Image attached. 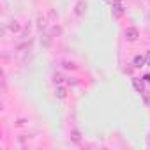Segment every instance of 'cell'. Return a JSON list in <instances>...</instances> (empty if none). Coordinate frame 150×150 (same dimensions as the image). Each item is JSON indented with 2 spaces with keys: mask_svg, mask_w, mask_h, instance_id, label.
Listing matches in <instances>:
<instances>
[{
  "mask_svg": "<svg viewBox=\"0 0 150 150\" xmlns=\"http://www.w3.org/2000/svg\"><path fill=\"white\" fill-rule=\"evenodd\" d=\"M125 37H127V41H136L139 37V34H138L136 28H127L125 30Z\"/></svg>",
  "mask_w": 150,
  "mask_h": 150,
  "instance_id": "6da1fadb",
  "label": "cell"
},
{
  "mask_svg": "<svg viewBox=\"0 0 150 150\" xmlns=\"http://www.w3.org/2000/svg\"><path fill=\"white\" fill-rule=\"evenodd\" d=\"M132 64H134V67H143V65L146 64V58L141 57V55H136L134 60H132Z\"/></svg>",
  "mask_w": 150,
  "mask_h": 150,
  "instance_id": "7a4b0ae2",
  "label": "cell"
},
{
  "mask_svg": "<svg viewBox=\"0 0 150 150\" xmlns=\"http://www.w3.org/2000/svg\"><path fill=\"white\" fill-rule=\"evenodd\" d=\"M132 83H134V88H136L139 94H143V90H145V87H143V81H141V80H138V78H134V80H132Z\"/></svg>",
  "mask_w": 150,
  "mask_h": 150,
  "instance_id": "3957f363",
  "label": "cell"
},
{
  "mask_svg": "<svg viewBox=\"0 0 150 150\" xmlns=\"http://www.w3.org/2000/svg\"><path fill=\"white\" fill-rule=\"evenodd\" d=\"M113 14H115V16H122V14H124V7H122L120 4H115V6H113Z\"/></svg>",
  "mask_w": 150,
  "mask_h": 150,
  "instance_id": "277c9868",
  "label": "cell"
},
{
  "mask_svg": "<svg viewBox=\"0 0 150 150\" xmlns=\"http://www.w3.org/2000/svg\"><path fill=\"white\" fill-rule=\"evenodd\" d=\"M85 9H87V4L85 2H80V4H76V9H74V11H76V14H83Z\"/></svg>",
  "mask_w": 150,
  "mask_h": 150,
  "instance_id": "5b68a950",
  "label": "cell"
},
{
  "mask_svg": "<svg viewBox=\"0 0 150 150\" xmlns=\"http://www.w3.org/2000/svg\"><path fill=\"white\" fill-rule=\"evenodd\" d=\"M9 28H11L13 32H18V30H20V23H18V21H11V25H9Z\"/></svg>",
  "mask_w": 150,
  "mask_h": 150,
  "instance_id": "8992f818",
  "label": "cell"
},
{
  "mask_svg": "<svg viewBox=\"0 0 150 150\" xmlns=\"http://www.w3.org/2000/svg\"><path fill=\"white\" fill-rule=\"evenodd\" d=\"M57 97L58 99H64L65 97V90L64 88H57Z\"/></svg>",
  "mask_w": 150,
  "mask_h": 150,
  "instance_id": "52a82bcc",
  "label": "cell"
},
{
  "mask_svg": "<svg viewBox=\"0 0 150 150\" xmlns=\"http://www.w3.org/2000/svg\"><path fill=\"white\" fill-rule=\"evenodd\" d=\"M72 139L74 141H80V132L78 131H72Z\"/></svg>",
  "mask_w": 150,
  "mask_h": 150,
  "instance_id": "ba28073f",
  "label": "cell"
},
{
  "mask_svg": "<svg viewBox=\"0 0 150 150\" xmlns=\"http://www.w3.org/2000/svg\"><path fill=\"white\" fill-rule=\"evenodd\" d=\"M64 81V78L60 76V74H55V83H62Z\"/></svg>",
  "mask_w": 150,
  "mask_h": 150,
  "instance_id": "9c48e42d",
  "label": "cell"
},
{
  "mask_svg": "<svg viewBox=\"0 0 150 150\" xmlns=\"http://www.w3.org/2000/svg\"><path fill=\"white\" fill-rule=\"evenodd\" d=\"M106 2H108V4H113V6H115V4H120V0H106Z\"/></svg>",
  "mask_w": 150,
  "mask_h": 150,
  "instance_id": "30bf717a",
  "label": "cell"
},
{
  "mask_svg": "<svg viewBox=\"0 0 150 150\" xmlns=\"http://www.w3.org/2000/svg\"><path fill=\"white\" fill-rule=\"evenodd\" d=\"M44 25H46L44 20H39V28H44Z\"/></svg>",
  "mask_w": 150,
  "mask_h": 150,
  "instance_id": "8fae6325",
  "label": "cell"
},
{
  "mask_svg": "<svg viewBox=\"0 0 150 150\" xmlns=\"http://www.w3.org/2000/svg\"><path fill=\"white\" fill-rule=\"evenodd\" d=\"M146 65H150V51L146 53Z\"/></svg>",
  "mask_w": 150,
  "mask_h": 150,
  "instance_id": "7c38bea8",
  "label": "cell"
},
{
  "mask_svg": "<svg viewBox=\"0 0 150 150\" xmlns=\"http://www.w3.org/2000/svg\"><path fill=\"white\" fill-rule=\"evenodd\" d=\"M143 80H145V81H148V83H150V74H146V76H145V78H143Z\"/></svg>",
  "mask_w": 150,
  "mask_h": 150,
  "instance_id": "4fadbf2b",
  "label": "cell"
}]
</instances>
